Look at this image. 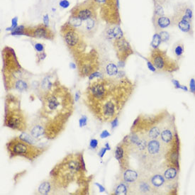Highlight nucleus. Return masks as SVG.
I'll return each mask as SVG.
<instances>
[{
  "label": "nucleus",
  "mask_w": 195,
  "mask_h": 195,
  "mask_svg": "<svg viewBox=\"0 0 195 195\" xmlns=\"http://www.w3.org/2000/svg\"><path fill=\"white\" fill-rule=\"evenodd\" d=\"M79 126L80 127L85 126L87 125V116H83L81 117L80 119H79Z\"/></svg>",
  "instance_id": "obj_37"
},
{
  "label": "nucleus",
  "mask_w": 195,
  "mask_h": 195,
  "mask_svg": "<svg viewBox=\"0 0 195 195\" xmlns=\"http://www.w3.org/2000/svg\"><path fill=\"white\" fill-rule=\"evenodd\" d=\"M59 5L63 9H67L68 8L69 6H70V2H69L67 0H60V2H59Z\"/></svg>",
  "instance_id": "obj_36"
},
{
  "label": "nucleus",
  "mask_w": 195,
  "mask_h": 195,
  "mask_svg": "<svg viewBox=\"0 0 195 195\" xmlns=\"http://www.w3.org/2000/svg\"><path fill=\"white\" fill-rule=\"evenodd\" d=\"M95 21H94V20L92 19V18L89 19L87 20V22H86L87 29V30L92 29V28H94V26H95Z\"/></svg>",
  "instance_id": "obj_34"
},
{
  "label": "nucleus",
  "mask_w": 195,
  "mask_h": 195,
  "mask_svg": "<svg viewBox=\"0 0 195 195\" xmlns=\"http://www.w3.org/2000/svg\"><path fill=\"white\" fill-rule=\"evenodd\" d=\"M138 179V174L136 170L126 169L123 174V180L126 183L133 184Z\"/></svg>",
  "instance_id": "obj_15"
},
{
  "label": "nucleus",
  "mask_w": 195,
  "mask_h": 195,
  "mask_svg": "<svg viewBox=\"0 0 195 195\" xmlns=\"http://www.w3.org/2000/svg\"><path fill=\"white\" fill-rule=\"evenodd\" d=\"M30 132H31V135L34 138H38L40 136H44V128L40 124H36L35 125H33Z\"/></svg>",
  "instance_id": "obj_19"
},
{
  "label": "nucleus",
  "mask_w": 195,
  "mask_h": 195,
  "mask_svg": "<svg viewBox=\"0 0 195 195\" xmlns=\"http://www.w3.org/2000/svg\"><path fill=\"white\" fill-rule=\"evenodd\" d=\"M154 26L157 31H161L164 28H167L169 26L171 25L172 21L169 17L165 16H154L153 19Z\"/></svg>",
  "instance_id": "obj_14"
},
{
  "label": "nucleus",
  "mask_w": 195,
  "mask_h": 195,
  "mask_svg": "<svg viewBox=\"0 0 195 195\" xmlns=\"http://www.w3.org/2000/svg\"><path fill=\"white\" fill-rule=\"evenodd\" d=\"M173 16L183 17V18L192 20L193 10L190 4L187 3H179L175 7Z\"/></svg>",
  "instance_id": "obj_11"
},
{
  "label": "nucleus",
  "mask_w": 195,
  "mask_h": 195,
  "mask_svg": "<svg viewBox=\"0 0 195 195\" xmlns=\"http://www.w3.org/2000/svg\"><path fill=\"white\" fill-rule=\"evenodd\" d=\"M129 187L124 183H121L117 186L116 190L114 192L115 194H127L128 192Z\"/></svg>",
  "instance_id": "obj_26"
},
{
  "label": "nucleus",
  "mask_w": 195,
  "mask_h": 195,
  "mask_svg": "<svg viewBox=\"0 0 195 195\" xmlns=\"http://www.w3.org/2000/svg\"><path fill=\"white\" fill-rule=\"evenodd\" d=\"M70 67H71V68H73V69H75L76 67V65L74 64V63H70Z\"/></svg>",
  "instance_id": "obj_47"
},
{
  "label": "nucleus",
  "mask_w": 195,
  "mask_h": 195,
  "mask_svg": "<svg viewBox=\"0 0 195 195\" xmlns=\"http://www.w3.org/2000/svg\"><path fill=\"white\" fill-rule=\"evenodd\" d=\"M148 68H149V70H151V71H153V72L155 71L156 68L154 67V65L152 64V63H151V61L148 62Z\"/></svg>",
  "instance_id": "obj_44"
},
{
  "label": "nucleus",
  "mask_w": 195,
  "mask_h": 195,
  "mask_svg": "<svg viewBox=\"0 0 195 195\" xmlns=\"http://www.w3.org/2000/svg\"><path fill=\"white\" fill-rule=\"evenodd\" d=\"M106 150H108L107 148H102V150L100 151V152L99 153V155L101 157H102L104 156V153H105V152H106Z\"/></svg>",
  "instance_id": "obj_45"
},
{
  "label": "nucleus",
  "mask_w": 195,
  "mask_h": 195,
  "mask_svg": "<svg viewBox=\"0 0 195 195\" xmlns=\"http://www.w3.org/2000/svg\"><path fill=\"white\" fill-rule=\"evenodd\" d=\"M151 184L155 189H159L164 185L165 183V178L160 174H155L150 179Z\"/></svg>",
  "instance_id": "obj_17"
},
{
  "label": "nucleus",
  "mask_w": 195,
  "mask_h": 195,
  "mask_svg": "<svg viewBox=\"0 0 195 195\" xmlns=\"http://www.w3.org/2000/svg\"><path fill=\"white\" fill-rule=\"evenodd\" d=\"M40 93L42 106L39 124L44 128L43 136L54 139L65 129L66 123L73 114V97L67 87L57 82L48 90Z\"/></svg>",
  "instance_id": "obj_2"
},
{
  "label": "nucleus",
  "mask_w": 195,
  "mask_h": 195,
  "mask_svg": "<svg viewBox=\"0 0 195 195\" xmlns=\"http://www.w3.org/2000/svg\"><path fill=\"white\" fill-rule=\"evenodd\" d=\"M101 76H102L101 73H97V72H95V73H92V74H91L89 76V79H90V80H92V79H95V77H100Z\"/></svg>",
  "instance_id": "obj_39"
},
{
  "label": "nucleus",
  "mask_w": 195,
  "mask_h": 195,
  "mask_svg": "<svg viewBox=\"0 0 195 195\" xmlns=\"http://www.w3.org/2000/svg\"><path fill=\"white\" fill-rule=\"evenodd\" d=\"M115 48H116V55L120 62H124L128 56L133 54V50L130 46L128 40L124 37L115 40Z\"/></svg>",
  "instance_id": "obj_8"
},
{
  "label": "nucleus",
  "mask_w": 195,
  "mask_h": 195,
  "mask_svg": "<svg viewBox=\"0 0 195 195\" xmlns=\"http://www.w3.org/2000/svg\"><path fill=\"white\" fill-rule=\"evenodd\" d=\"M164 9L163 6L159 4H155V15L164 16Z\"/></svg>",
  "instance_id": "obj_32"
},
{
  "label": "nucleus",
  "mask_w": 195,
  "mask_h": 195,
  "mask_svg": "<svg viewBox=\"0 0 195 195\" xmlns=\"http://www.w3.org/2000/svg\"><path fill=\"white\" fill-rule=\"evenodd\" d=\"M63 36H64L65 41L71 49L77 48L79 46H81L80 38H79V35L73 29L66 30Z\"/></svg>",
  "instance_id": "obj_12"
},
{
  "label": "nucleus",
  "mask_w": 195,
  "mask_h": 195,
  "mask_svg": "<svg viewBox=\"0 0 195 195\" xmlns=\"http://www.w3.org/2000/svg\"><path fill=\"white\" fill-rule=\"evenodd\" d=\"M82 20L80 18L77 17V16H75V17H72L70 19V21H69V24L70 25H71L73 27H79V26L82 25Z\"/></svg>",
  "instance_id": "obj_27"
},
{
  "label": "nucleus",
  "mask_w": 195,
  "mask_h": 195,
  "mask_svg": "<svg viewBox=\"0 0 195 195\" xmlns=\"http://www.w3.org/2000/svg\"><path fill=\"white\" fill-rule=\"evenodd\" d=\"M151 62L157 70L173 73L179 70L177 62L168 57L166 52L157 48H154L151 52Z\"/></svg>",
  "instance_id": "obj_6"
},
{
  "label": "nucleus",
  "mask_w": 195,
  "mask_h": 195,
  "mask_svg": "<svg viewBox=\"0 0 195 195\" xmlns=\"http://www.w3.org/2000/svg\"><path fill=\"white\" fill-rule=\"evenodd\" d=\"M11 34L12 35H25V28L23 26H21L19 27H17L14 31H12Z\"/></svg>",
  "instance_id": "obj_31"
},
{
  "label": "nucleus",
  "mask_w": 195,
  "mask_h": 195,
  "mask_svg": "<svg viewBox=\"0 0 195 195\" xmlns=\"http://www.w3.org/2000/svg\"><path fill=\"white\" fill-rule=\"evenodd\" d=\"M90 147L92 148H96L98 145V141L96 139H92L90 141Z\"/></svg>",
  "instance_id": "obj_41"
},
{
  "label": "nucleus",
  "mask_w": 195,
  "mask_h": 195,
  "mask_svg": "<svg viewBox=\"0 0 195 195\" xmlns=\"http://www.w3.org/2000/svg\"><path fill=\"white\" fill-rule=\"evenodd\" d=\"M159 36H160V39H161L162 42H167L170 40V36L168 32L165 31H161L159 33Z\"/></svg>",
  "instance_id": "obj_30"
},
{
  "label": "nucleus",
  "mask_w": 195,
  "mask_h": 195,
  "mask_svg": "<svg viewBox=\"0 0 195 195\" xmlns=\"http://www.w3.org/2000/svg\"><path fill=\"white\" fill-rule=\"evenodd\" d=\"M52 191L51 182L49 181L43 182L38 187V192L40 194H48Z\"/></svg>",
  "instance_id": "obj_24"
},
{
  "label": "nucleus",
  "mask_w": 195,
  "mask_h": 195,
  "mask_svg": "<svg viewBox=\"0 0 195 195\" xmlns=\"http://www.w3.org/2000/svg\"><path fill=\"white\" fill-rule=\"evenodd\" d=\"M128 148L129 145L126 141H123L122 143L117 145L115 151V157L118 161L122 170H126L128 169Z\"/></svg>",
  "instance_id": "obj_9"
},
{
  "label": "nucleus",
  "mask_w": 195,
  "mask_h": 195,
  "mask_svg": "<svg viewBox=\"0 0 195 195\" xmlns=\"http://www.w3.org/2000/svg\"><path fill=\"white\" fill-rule=\"evenodd\" d=\"M171 21L172 24H174V25H177V27H178L182 32L190 34V35H192V34H194L192 20L188 19L186 18H183V17H175V16H173Z\"/></svg>",
  "instance_id": "obj_10"
},
{
  "label": "nucleus",
  "mask_w": 195,
  "mask_h": 195,
  "mask_svg": "<svg viewBox=\"0 0 195 195\" xmlns=\"http://www.w3.org/2000/svg\"><path fill=\"white\" fill-rule=\"evenodd\" d=\"M29 34L30 36L35 37V38L47 39H52L53 38L51 31L46 26H38L36 28H34L31 33H29Z\"/></svg>",
  "instance_id": "obj_13"
},
{
  "label": "nucleus",
  "mask_w": 195,
  "mask_h": 195,
  "mask_svg": "<svg viewBox=\"0 0 195 195\" xmlns=\"http://www.w3.org/2000/svg\"><path fill=\"white\" fill-rule=\"evenodd\" d=\"M160 139L167 147V145L173 144V141H174V134L172 132L171 130L169 128H166V129L163 130L160 134Z\"/></svg>",
  "instance_id": "obj_16"
},
{
  "label": "nucleus",
  "mask_w": 195,
  "mask_h": 195,
  "mask_svg": "<svg viewBox=\"0 0 195 195\" xmlns=\"http://www.w3.org/2000/svg\"><path fill=\"white\" fill-rule=\"evenodd\" d=\"M177 169L174 166H170L164 172V177L167 181H172L177 177Z\"/></svg>",
  "instance_id": "obj_18"
},
{
  "label": "nucleus",
  "mask_w": 195,
  "mask_h": 195,
  "mask_svg": "<svg viewBox=\"0 0 195 195\" xmlns=\"http://www.w3.org/2000/svg\"><path fill=\"white\" fill-rule=\"evenodd\" d=\"M95 1H97V2L98 3H103V2H105L106 1V0H95Z\"/></svg>",
  "instance_id": "obj_48"
},
{
  "label": "nucleus",
  "mask_w": 195,
  "mask_h": 195,
  "mask_svg": "<svg viewBox=\"0 0 195 195\" xmlns=\"http://www.w3.org/2000/svg\"><path fill=\"white\" fill-rule=\"evenodd\" d=\"M35 48L37 51L40 53V52H43V50H44V46H43V45L41 44V43H36V44L35 45Z\"/></svg>",
  "instance_id": "obj_38"
},
{
  "label": "nucleus",
  "mask_w": 195,
  "mask_h": 195,
  "mask_svg": "<svg viewBox=\"0 0 195 195\" xmlns=\"http://www.w3.org/2000/svg\"><path fill=\"white\" fill-rule=\"evenodd\" d=\"M20 138H21V139L24 140V141H27V142L30 143H32V144H34L36 143V141L34 140V137L32 136H29L27 134H25V133H23L22 134H21V136H20Z\"/></svg>",
  "instance_id": "obj_29"
},
{
  "label": "nucleus",
  "mask_w": 195,
  "mask_h": 195,
  "mask_svg": "<svg viewBox=\"0 0 195 195\" xmlns=\"http://www.w3.org/2000/svg\"><path fill=\"white\" fill-rule=\"evenodd\" d=\"M173 83L174 84V85L175 86L176 88H178V89H184L185 91H187V88L185 86H182L180 84V82H178L177 80H175V79H173Z\"/></svg>",
  "instance_id": "obj_35"
},
{
  "label": "nucleus",
  "mask_w": 195,
  "mask_h": 195,
  "mask_svg": "<svg viewBox=\"0 0 195 195\" xmlns=\"http://www.w3.org/2000/svg\"><path fill=\"white\" fill-rule=\"evenodd\" d=\"M96 184L98 186V187H99V189H100V192H104L105 191L104 188H103V187H102V185H100V184Z\"/></svg>",
  "instance_id": "obj_46"
},
{
  "label": "nucleus",
  "mask_w": 195,
  "mask_h": 195,
  "mask_svg": "<svg viewBox=\"0 0 195 195\" xmlns=\"http://www.w3.org/2000/svg\"><path fill=\"white\" fill-rule=\"evenodd\" d=\"M173 53H174L175 56L177 58H180L182 57L183 53L184 52V44L181 42H177L173 46Z\"/></svg>",
  "instance_id": "obj_23"
},
{
  "label": "nucleus",
  "mask_w": 195,
  "mask_h": 195,
  "mask_svg": "<svg viewBox=\"0 0 195 195\" xmlns=\"http://www.w3.org/2000/svg\"><path fill=\"white\" fill-rule=\"evenodd\" d=\"M106 35H107L109 38L115 39V40L124 37L122 31H121V29L119 27H115V28H112V29L108 30Z\"/></svg>",
  "instance_id": "obj_20"
},
{
  "label": "nucleus",
  "mask_w": 195,
  "mask_h": 195,
  "mask_svg": "<svg viewBox=\"0 0 195 195\" xmlns=\"http://www.w3.org/2000/svg\"><path fill=\"white\" fill-rule=\"evenodd\" d=\"M93 13L91 9L88 8H83L82 9L78 10L76 16L80 18L82 20H87L92 18Z\"/></svg>",
  "instance_id": "obj_21"
},
{
  "label": "nucleus",
  "mask_w": 195,
  "mask_h": 195,
  "mask_svg": "<svg viewBox=\"0 0 195 195\" xmlns=\"http://www.w3.org/2000/svg\"><path fill=\"white\" fill-rule=\"evenodd\" d=\"M7 149L10 158L19 156L34 161L46 152L47 148L36 146L19 136L13 138L7 143Z\"/></svg>",
  "instance_id": "obj_5"
},
{
  "label": "nucleus",
  "mask_w": 195,
  "mask_h": 195,
  "mask_svg": "<svg viewBox=\"0 0 195 195\" xmlns=\"http://www.w3.org/2000/svg\"><path fill=\"white\" fill-rule=\"evenodd\" d=\"M161 39H160L159 34H155L153 36V37L152 42H151V46L153 48H157L160 45V43H161Z\"/></svg>",
  "instance_id": "obj_28"
},
{
  "label": "nucleus",
  "mask_w": 195,
  "mask_h": 195,
  "mask_svg": "<svg viewBox=\"0 0 195 195\" xmlns=\"http://www.w3.org/2000/svg\"><path fill=\"white\" fill-rule=\"evenodd\" d=\"M190 90H191L193 93H195V79H192L191 80H190Z\"/></svg>",
  "instance_id": "obj_40"
},
{
  "label": "nucleus",
  "mask_w": 195,
  "mask_h": 195,
  "mask_svg": "<svg viewBox=\"0 0 195 195\" xmlns=\"http://www.w3.org/2000/svg\"><path fill=\"white\" fill-rule=\"evenodd\" d=\"M109 136H110V134H109L107 131L105 130V131H104L101 134L100 137H101V138H106V137Z\"/></svg>",
  "instance_id": "obj_42"
},
{
  "label": "nucleus",
  "mask_w": 195,
  "mask_h": 195,
  "mask_svg": "<svg viewBox=\"0 0 195 195\" xmlns=\"http://www.w3.org/2000/svg\"><path fill=\"white\" fill-rule=\"evenodd\" d=\"M160 134H161V130L160 128L157 126H153L149 131L147 133V137L148 139H157L160 137Z\"/></svg>",
  "instance_id": "obj_22"
},
{
  "label": "nucleus",
  "mask_w": 195,
  "mask_h": 195,
  "mask_svg": "<svg viewBox=\"0 0 195 195\" xmlns=\"http://www.w3.org/2000/svg\"><path fill=\"white\" fill-rule=\"evenodd\" d=\"M17 23H18V18L15 17L11 21V26L10 28H7V31H14L17 27V24H18Z\"/></svg>",
  "instance_id": "obj_33"
},
{
  "label": "nucleus",
  "mask_w": 195,
  "mask_h": 195,
  "mask_svg": "<svg viewBox=\"0 0 195 195\" xmlns=\"http://www.w3.org/2000/svg\"><path fill=\"white\" fill-rule=\"evenodd\" d=\"M131 92L128 83L98 77L87 87L84 101L97 119L102 122H112L116 118Z\"/></svg>",
  "instance_id": "obj_1"
},
{
  "label": "nucleus",
  "mask_w": 195,
  "mask_h": 195,
  "mask_svg": "<svg viewBox=\"0 0 195 195\" xmlns=\"http://www.w3.org/2000/svg\"><path fill=\"white\" fill-rule=\"evenodd\" d=\"M83 153H70L50 173L52 192L69 194H87L91 178L87 175Z\"/></svg>",
  "instance_id": "obj_3"
},
{
  "label": "nucleus",
  "mask_w": 195,
  "mask_h": 195,
  "mask_svg": "<svg viewBox=\"0 0 195 195\" xmlns=\"http://www.w3.org/2000/svg\"><path fill=\"white\" fill-rule=\"evenodd\" d=\"M4 124L19 131H25L28 126L26 118L20 106L19 99L11 94L7 95L6 97Z\"/></svg>",
  "instance_id": "obj_4"
},
{
  "label": "nucleus",
  "mask_w": 195,
  "mask_h": 195,
  "mask_svg": "<svg viewBox=\"0 0 195 195\" xmlns=\"http://www.w3.org/2000/svg\"><path fill=\"white\" fill-rule=\"evenodd\" d=\"M43 22H44L45 26H48L49 24V18H48V14H46L43 17Z\"/></svg>",
  "instance_id": "obj_43"
},
{
  "label": "nucleus",
  "mask_w": 195,
  "mask_h": 195,
  "mask_svg": "<svg viewBox=\"0 0 195 195\" xmlns=\"http://www.w3.org/2000/svg\"><path fill=\"white\" fill-rule=\"evenodd\" d=\"M106 73L109 75V76H114L116 75L118 73V67L114 63H109L106 68Z\"/></svg>",
  "instance_id": "obj_25"
},
{
  "label": "nucleus",
  "mask_w": 195,
  "mask_h": 195,
  "mask_svg": "<svg viewBox=\"0 0 195 195\" xmlns=\"http://www.w3.org/2000/svg\"><path fill=\"white\" fill-rule=\"evenodd\" d=\"M167 147L164 145L161 140L153 139L148 141L147 144V151L149 159H159L165 153Z\"/></svg>",
  "instance_id": "obj_7"
}]
</instances>
